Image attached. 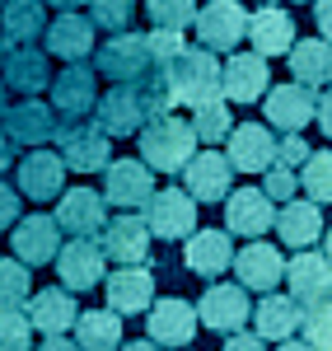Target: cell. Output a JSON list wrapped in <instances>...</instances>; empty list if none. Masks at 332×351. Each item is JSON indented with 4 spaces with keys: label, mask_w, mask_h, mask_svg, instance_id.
Here are the masks:
<instances>
[{
    "label": "cell",
    "mask_w": 332,
    "mask_h": 351,
    "mask_svg": "<svg viewBox=\"0 0 332 351\" xmlns=\"http://www.w3.org/2000/svg\"><path fill=\"white\" fill-rule=\"evenodd\" d=\"M24 314L28 324H33V332H42V337H61V332H71L75 328V319H80V304H75V295L61 286H47V291H33V295L24 300Z\"/></svg>",
    "instance_id": "cell-18"
},
{
    "label": "cell",
    "mask_w": 332,
    "mask_h": 351,
    "mask_svg": "<svg viewBox=\"0 0 332 351\" xmlns=\"http://www.w3.org/2000/svg\"><path fill=\"white\" fill-rule=\"evenodd\" d=\"M277 234H281L285 248H309V243H318V234H323V206L309 202V197H290L277 211Z\"/></svg>",
    "instance_id": "cell-30"
},
{
    "label": "cell",
    "mask_w": 332,
    "mask_h": 351,
    "mask_svg": "<svg viewBox=\"0 0 332 351\" xmlns=\"http://www.w3.org/2000/svg\"><path fill=\"white\" fill-rule=\"evenodd\" d=\"M192 28L206 52H239V43L248 38V10L239 0H206L196 10Z\"/></svg>",
    "instance_id": "cell-4"
},
{
    "label": "cell",
    "mask_w": 332,
    "mask_h": 351,
    "mask_svg": "<svg viewBox=\"0 0 332 351\" xmlns=\"http://www.w3.org/2000/svg\"><path fill=\"white\" fill-rule=\"evenodd\" d=\"M183 192L192 197V202H225L229 192H234V169H229V160H225L220 150H196L192 160H188V169H183Z\"/></svg>",
    "instance_id": "cell-10"
},
{
    "label": "cell",
    "mask_w": 332,
    "mask_h": 351,
    "mask_svg": "<svg viewBox=\"0 0 332 351\" xmlns=\"http://www.w3.org/2000/svg\"><path fill=\"white\" fill-rule=\"evenodd\" d=\"M19 192H24L28 202H52L66 192V164L56 150H28L24 160H19Z\"/></svg>",
    "instance_id": "cell-20"
},
{
    "label": "cell",
    "mask_w": 332,
    "mask_h": 351,
    "mask_svg": "<svg viewBox=\"0 0 332 351\" xmlns=\"http://www.w3.org/2000/svg\"><path fill=\"white\" fill-rule=\"evenodd\" d=\"M262 192H267L272 202H281V206H285V202L300 192V173H295V169H285V164H272V169L262 173Z\"/></svg>",
    "instance_id": "cell-44"
},
{
    "label": "cell",
    "mask_w": 332,
    "mask_h": 351,
    "mask_svg": "<svg viewBox=\"0 0 332 351\" xmlns=\"http://www.w3.org/2000/svg\"><path fill=\"white\" fill-rule=\"evenodd\" d=\"M285 286H290V300H300V304L328 300L332 295V263L323 253H295L285 263Z\"/></svg>",
    "instance_id": "cell-25"
},
{
    "label": "cell",
    "mask_w": 332,
    "mask_h": 351,
    "mask_svg": "<svg viewBox=\"0 0 332 351\" xmlns=\"http://www.w3.org/2000/svg\"><path fill=\"white\" fill-rule=\"evenodd\" d=\"M75 347L80 351H117L122 347V314L112 309H89L75 319Z\"/></svg>",
    "instance_id": "cell-35"
},
{
    "label": "cell",
    "mask_w": 332,
    "mask_h": 351,
    "mask_svg": "<svg viewBox=\"0 0 332 351\" xmlns=\"http://www.w3.org/2000/svg\"><path fill=\"white\" fill-rule=\"evenodd\" d=\"M56 155L66 169H75V173H99V169H108L112 160V136L94 122V117H66L61 127H56Z\"/></svg>",
    "instance_id": "cell-3"
},
{
    "label": "cell",
    "mask_w": 332,
    "mask_h": 351,
    "mask_svg": "<svg viewBox=\"0 0 332 351\" xmlns=\"http://www.w3.org/2000/svg\"><path fill=\"white\" fill-rule=\"evenodd\" d=\"M131 89H136V104H140V112H145V122L168 117V108H173V94H168V80H164V71H159V66H150V71H145V75H140Z\"/></svg>",
    "instance_id": "cell-36"
},
{
    "label": "cell",
    "mask_w": 332,
    "mask_h": 351,
    "mask_svg": "<svg viewBox=\"0 0 332 351\" xmlns=\"http://www.w3.org/2000/svg\"><path fill=\"white\" fill-rule=\"evenodd\" d=\"M295 5H305V0H295Z\"/></svg>",
    "instance_id": "cell-60"
},
{
    "label": "cell",
    "mask_w": 332,
    "mask_h": 351,
    "mask_svg": "<svg viewBox=\"0 0 332 351\" xmlns=\"http://www.w3.org/2000/svg\"><path fill=\"white\" fill-rule=\"evenodd\" d=\"M5 89H14V94H38V89H47L52 84V71H47V52H38V47H14V52L5 56Z\"/></svg>",
    "instance_id": "cell-33"
},
{
    "label": "cell",
    "mask_w": 332,
    "mask_h": 351,
    "mask_svg": "<svg viewBox=\"0 0 332 351\" xmlns=\"http://www.w3.org/2000/svg\"><path fill=\"white\" fill-rule=\"evenodd\" d=\"M117 351H164V347H155V342L145 337V342H127V347H117Z\"/></svg>",
    "instance_id": "cell-55"
},
{
    "label": "cell",
    "mask_w": 332,
    "mask_h": 351,
    "mask_svg": "<svg viewBox=\"0 0 332 351\" xmlns=\"http://www.w3.org/2000/svg\"><path fill=\"white\" fill-rule=\"evenodd\" d=\"M277 351H314L309 342H295V337H285V342H277Z\"/></svg>",
    "instance_id": "cell-54"
},
{
    "label": "cell",
    "mask_w": 332,
    "mask_h": 351,
    "mask_svg": "<svg viewBox=\"0 0 332 351\" xmlns=\"http://www.w3.org/2000/svg\"><path fill=\"white\" fill-rule=\"evenodd\" d=\"M42 5H56V14H75V10L89 5V0H42Z\"/></svg>",
    "instance_id": "cell-53"
},
{
    "label": "cell",
    "mask_w": 332,
    "mask_h": 351,
    "mask_svg": "<svg viewBox=\"0 0 332 351\" xmlns=\"http://www.w3.org/2000/svg\"><path fill=\"white\" fill-rule=\"evenodd\" d=\"M94 122H99L108 136H136L140 127H145V112H140V104H136V89H131V84H112L108 94H99Z\"/></svg>",
    "instance_id": "cell-27"
},
{
    "label": "cell",
    "mask_w": 332,
    "mask_h": 351,
    "mask_svg": "<svg viewBox=\"0 0 332 351\" xmlns=\"http://www.w3.org/2000/svg\"><path fill=\"white\" fill-rule=\"evenodd\" d=\"M314 117H318V132L332 141V89H323V94H318V104H314Z\"/></svg>",
    "instance_id": "cell-48"
},
{
    "label": "cell",
    "mask_w": 332,
    "mask_h": 351,
    "mask_svg": "<svg viewBox=\"0 0 332 351\" xmlns=\"http://www.w3.org/2000/svg\"><path fill=\"white\" fill-rule=\"evenodd\" d=\"M0 351H33V324L24 309H0Z\"/></svg>",
    "instance_id": "cell-43"
},
{
    "label": "cell",
    "mask_w": 332,
    "mask_h": 351,
    "mask_svg": "<svg viewBox=\"0 0 332 351\" xmlns=\"http://www.w3.org/2000/svg\"><path fill=\"white\" fill-rule=\"evenodd\" d=\"M10 248L19 253V263H24V267L56 263V253H61V225H56V216H47V211L24 216L14 230H10Z\"/></svg>",
    "instance_id": "cell-15"
},
{
    "label": "cell",
    "mask_w": 332,
    "mask_h": 351,
    "mask_svg": "<svg viewBox=\"0 0 332 351\" xmlns=\"http://www.w3.org/2000/svg\"><path fill=\"white\" fill-rule=\"evenodd\" d=\"M140 220H145L150 239H188L196 230V202L183 188H155Z\"/></svg>",
    "instance_id": "cell-7"
},
{
    "label": "cell",
    "mask_w": 332,
    "mask_h": 351,
    "mask_svg": "<svg viewBox=\"0 0 332 351\" xmlns=\"http://www.w3.org/2000/svg\"><path fill=\"white\" fill-rule=\"evenodd\" d=\"M290 75L305 89H332V43L328 38H295L290 47Z\"/></svg>",
    "instance_id": "cell-28"
},
{
    "label": "cell",
    "mask_w": 332,
    "mask_h": 351,
    "mask_svg": "<svg viewBox=\"0 0 332 351\" xmlns=\"http://www.w3.org/2000/svg\"><path fill=\"white\" fill-rule=\"evenodd\" d=\"M56 276H61V286H66L71 295L103 286V276H108L103 243H99V239H71V243H61V253H56Z\"/></svg>",
    "instance_id": "cell-8"
},
{
    "label": "cell",
    "mask_w": 332,
    "mask_h": 351,
    "mask_svg": "<svg viewBox=\"0 0 332 351\" xmlns=\"http://www.w3.org/2000/svg\"><path fill=\"white\" fill-rule=\"evenodd\" d=\"M262 5H277V0H262Z\"/></svg>",
    "instance_id": "cell-59"
},
{
    "label": "cell",
    "mask_w": 332,
    "mask_h": 351,
    "mask_svg": "<svg viewBox=\"0 0 332 351\" xmlns=\"http://www.w3.org/2000/svg\"><path fill=\"white\" fill-rule=\"evenodd\" d=\"M300 188H305L309 202H318V206L332 202V150H314V155L300 164Z\"/></svg>",
    "instance_id": "cell-37"
},
{
    "label": "cell",
    "mask_w": 332,
    "mask_h": 351,
    "mask_svg": "<svg viewBox=\"0 0 332 351\" xmlns=\"http://www.w3.org/2000/svg\"><path fill=\"white\" fill-rule=\"evenodd\" d=\"M225 351H267V347H262L257 332H229L225 337Z\"/></svg>",
    "instance_id": "cell-49"
},
{
    "label": "cell",
    "mask_w": 332,
    "mask_h": 351,
    "mask_svg": "<svg viewBox=\"0 0 332 351\" xmlns=\"http://www.w3.org/2000/svg\"><path fill=\"white\" fill-rule=\"evenodd\" d=\"M314 150H309V141L300 132H290L285 141H277V164H285V169H295V164H305Z\"/></svg>",
    "instance_id": "cell-46"
},
{
    "label": "cell",
    "mask_w": 332,
    "mask_h": 351,
    "mask_svg": "<svg viewBox=\"0 0 332 351\" xmlns=\"http://www.w3.org/2000/svg\"><path fill=\"white\" fill-rule=\"evenodd\" d=\"M14 220H19V192L0 178V234H5V230H14Z\"/></svg>",
    "instance_id": "cell-47"
},
{
    "label": "cell",
    "mask_w": 332,
    "mask_h": 351,
    "mask_svg": "<svg viewBox=\"0 0 332 351\" xmlns=\"http://www.w3.org/2000/svg\"><path fill=\"white\" fill-rule=\"evenodd\" d=\"M253 319V300L244 286H229V281H211L201 300H196V324L211 328V332H239Z\"/></svg>",
    "instance_id": "cell-6"
},
{
    "label": "cell",
    "mask_w": 332,
    "mask_h": 351,
    "mask_svg": "<svg viewBox=\"0 0 332 351\" xmlns=\"http://www.w3.org/2000/svg\"><path fill=\"white\" fill-rule=\"evenodd\" d=\"M150 43L145 33H108V43L94 47V71L108 75L117 84H136L145 71H150Z\"/></svg>",
    "instance_id": "cell-5"
},
{
    "label": "cell",
    "mask_w": 332,
    "mask_h": 351,
    "mask_svg": "<svg viewBox=\"0 0 332 351\" xmlns=\"http://www.w3.org/2000/svg\"><path fill=\"white\" fill-rule=\"evenodd\" d=\"M272 225H277V202L262 188H239L225 197V234L262 239Z\"/></svg>",
    "instance_id": "cell-12"
},
{
    "label": "cell",
    "mask_w": 332,
    "mask_h": 351,
    "mask_svg": "<svg viewBox=\"0 0 332 351\" xmlns=\"http://www.w3.org/2000/svg\"><path fill=\"white\" fill-rule=\"evenodd\" d=\"M225 160L234 173H267L277 164V136L262 122H244L225 136Z\"/></svg>",
    "instance_id": "cell-9"
},
{
    "label": "cell",
    "mask_w": 332,
    "mask_h": 351,
    "mask_svg": "<svg viewBox=\"0 0 332 351\" xmlns=\"http://www.w3.org/2000/svg\"><path fill=\"white\" fill-rule=\"evenodd\" d=\"M136 136H140V160L150 164L155 173H183L188 160L196 155L192 122H183V117H155Z\"/></svg>",
    "instance_id": "cell-2"
},
{
    "label": "cell",
    "mask_w": 332,
    "mask_h": 351,
    "mask_svg": "<svg viewBox=\"0 0 332 351\" xmlns=\"http://www.w3.org/2000/svg\"><path fill=\"white\" fill-rule=\"evenodd\" d=\"M5 136L14 145H47L56 136V108L52 104H38V99H24V104H10L5 112Z\"/></svg>",
    "instance_id": "cell-24"
},
{
    "label": "cell",
    "mask_w": 332,
    "mask_h": 351,
    "mask_svg": "<svg viewBox=\"0 0 332 351\" xmlns=\"http://www.w3.org/2000/svg\"><path fill=\"white\" fill-rule=\"evenodd\" d=\"M234 271H239L244 291H267L272 295L281 286V276H285V258H281L277 243L253 239V243H244V253H234Z\"/></svg>",
    "instance_id": "cell-21"
},
{
    "label": "cell",
    "mask_w": 332,
    "mask_h": 351,
    "mask_svg": "<svg viewBox=\"0 0 332 351\" xmlns=\"http://www.w3.org/2000/svg\"><path fill=\"white\" fill-rule=\"evenodd\" d=\"M33 295V276L19 258H0V309H24Z\"/></svg>",
    "instance_id": "cell-38"
},
{
    "label": "cell",
    "mask_w": 332,
    "mask_h": 351,
    "mask_svg": "<svg viewBox=\"0 0 332 351\" xmlns=\"http://www.w3.org/2000/svg\"><path fill=\"white\" fill-rule=\"evenodd\" d=\"M42 43L61 61H89L94 56V24L84 14H56V24L42 28Z\"/></svg>",
    "instance_id": "cell-31"
},
{
    "label": "cell",
    "mask_w": 332,
    "mask_h": 351,
    "mask_svg": "<svg viewBox=\"0 0 332 351\" xmlns=\"http://www.w3.org/2000/svg\"><path fill=\"white\" fill-rule=\"evenodd\" d=\"M300 332L314 351H332V295L305 304V319H300Z\"/></svg>",
    "instance_id": "cell-40"
},
{
    "label": "cell",
    "mask_w": 332,
    "mask_h": 351,
    "mask_svg": "<svg viewBox=\"0 0 332 351\" xmlns=\"http://www.w3.org/2000/svg\"><path fill=\"white\" fill-rule=\"evenodd\" d=\"M183 263H188V271H196V276H220V271L234 267V243H229L225 230H192Z\"/></svg>",
    "instance_id": "cell-32"
},
{
    "label": "cell",
    "mask_w": 332,
    "mask_h": 351,
    "mask_svg": "<svg viewBox=\"0 0 332 351\" xmlns=\"http://www.w3.org/2000/svg\"><path fill=\"white\" fill-rule=\"evenodd\" d=\"M56 225L75 239H99L103 225H108V202L103 192L94 188H66L61 202H56Z\"/></svg>",
    "instance_id": "cell-13"
},
{
    "label": "cell",
    "mask_w": 332,
    "mask_h": 351,
    "mask_svg": "<svg viewBox=\"0 0 332 351\" xmlns=\"http://www.w3.org/2000/svg\"><path fill=\"white\" fill-rule=\"evenodd\" d=\"M272 89V66L257 52H234L220 66V94L225 104H257Z\"/></svg>",
    "instance_id": "cell-11"
},
{
    "label": "cell",
    "mask_w": 332,
    "mask_h": 351,
    "mask_svg": "<svg viewBox=\"0 0 332 351\" xmlns=\"http://www.w3.org/2000/svg\"><path fill=\"white\" fill-rule=\"evenodd\" d=\"M131 14H136L131 0H89V24H94V28L127 33V28H131Z\"/></svg>",
    "instance_id": "cell-42"
},
{
    "label": "cell",
    "mask_w": 332,
    "mask_h": 351,
    "mask_svg": "<svg viewBox=\"0 0 332 351\" xmlns=\"http://www.w3.org/2000/svg\"><path fill=\"white\" fill-rule=\"evenodd\" d=\"M103 295H108L112 314H145L155 304V276L145 267H117L103 276Z\"/></svg>",
    "instance_id": "cell-23"
},
{
    "label": "cell",
    "mask_w": 332,
    "mask_h": 351,
    "mask_svg": "<svg viewBox=\"0 0 332 351\" xmlns=\"http://www.w3.org/2000/svg\"><path fill=\"white\" fill-rule=\"evenodd\" d=\"M10 164H14V141L5 136V127H0V173H5Z\"/></svg>",
    "instance_id": "cell-51"
},
{
    "label": "cell",
    "mask_w": 332,
    "mask_h": 351,
    "mask_svg": "<svg viewBox=\"0 0 332 351\" xmlns=\"http://www.w3.org/2000/svg\"><path fill=\"white\" fill-rule=\"evenodd\" d=\"M323 258L332 263V225H328V234H323Z\"/></svg>",
    "instance_id": "cell-57"
},
{
    "label": "cell",
    "mask_w": 332,
    "mask_h": 351,
    "mask_svg": "<svg viewBox=\"0 0 332 351\" xmlns=\"http://www.w3.org/2000/svg\"><path fill=\"white\" fill-rule=\"evenodd\" d=\"M38 351H80V347H75V342H71V337L61 332V337H47V342H42Z\"/></svg>",
    "instance_id": "cell-52"
},
{
    "label": "cell",
    "mask_w": 332,
    "mask_h": 351,
    "mask_svg": "<svg viewBox=\"0 0 332 351\" xmlns=\"http://www.w3.org/2000/svg\"><path fill=\"white\" fill-rule=\"evenodd\" d=\"M99 71L94 66H84V61H71L66 71H56V84H52V104L61 117H84V112H94L99 104V80H94Z\"/></svg>",
    "instance_id": "cell-22"
},
{
    "label": "cell",
    "mask_w": 332,
    "mask_h": 351,
    "mask_svg": "<svg viewBox=\"0 0 332 351\" xmlns=\"http://www.w3.org/2000/svg\"><path fill=\"white\" fill-rule=\"evenodd\" d=\"M183 351H188V347H183Z\"/></svg>",
    "instance_id": "cell-61"
},
{
    "label": "cell",
    "mask_w": 332,
    "mask_h": 351,
    "mask_svg": "<svg viewBox=\"0 0 332 351\" xmlns=\"http://www.w3.org/2000/svg\"><path fill=\"white\" fill-rule=\"evenodd\" d=\"M145 43H150V61H155V66H168L173 56L183 52V33H173V28H155V33H145Z\"/></svg>",
    "instance_id": "cell-45"
},
{
    "label": "cell",
    "mask_w": 332,
    "mask_h": 351,
    "mask_svg": "<svg viewBox=\"0 0 332 351\" xmlns=\"http://www.w3.org/2000/svg\"><path fill=\"white\" fill-rule=\"evenodd\" d=\"M155 192V169L145 160H108L103 169V202L122 206V211H136L150 202Z\"/></svg>",
    "instance_id": "cell-14"
},
{
    "label": "cell",
    "mask_w": 332,
    "mask_h": 351,
    "mask_svg": "<svg viewBox=\"0 0 332 351\" xmlns=\"http://www.w3.org/2000/svg\"><path fill=\"white\" fill-rule=\"evenodd\" d=\"M5 112H10V89H5V80H0V122H5Z\"/></svg>",
    "instance_id": "cell-56"
},
{
    "label": "cell",
    "mask_w": 332,
    "mask_h": 351,
    "mask_svg": "<svg viewBox=\"0 0 332 351\" xmlns=\"http://www.w3.org/2000/svg\"><path fill=\"white\" fill-rule=\"evenodd\" d=\"M145 328H150V342L155 347H188L196 337V304H188V300H155L150 309H145Z\"/></svg>",
    "instance_id": "cell-17"
},
{
    "label": "cell",
    "mask_w": 332,
    "mask_h": 351,
    "mask_svg": "<svg viewBox=\"0 0 332 351\" xmlns=\"http://www.w3.org/2000/svg\"><path fill=\"white\" fill-rule=\"evenodd\" d=\"M314 24H318V38L332 43V0H314Z\"/></svg>",
    "instance_id": "cell-50"
},
{
    "label": "cell",
    "mask_w": 332,
    "mask_h": 351,
    "mask_svg": "<svg viewBox=\"0 0 332 351\" xmlns=\"http://www.w3.org/2000/svg\"><path fill=\"white\" fill-rule=\"evenodd\" d=\"M103 258L112 263H122V267H145V258H150V230H145V220L140 216H108L103 225Z\"/></svg>",
    "instance_id": "cell-19"
},
{
    "label": "cell",
    "mask_w": 332,
    "mask_h": 351,
    "mask_svg": "<svg viewBox=\"0 0 332 351\" xmlns=\"http://www.w3.org/2000/svg\"><path fill=\"white\" fill-rule=\"evenodd\" d=\"M229 132H234V117H229V104H225V99L192 108V136H196V141L211 145V141H225Z\"/></svg>",
    "instance_id": "cell-39"
},
{
    "label": "cell",
    "mask_w": 332,
    "mask_h": 351,
    "mask_svg": "<svg viewBox=\"0 0 332 351\" xmlns=\"http://www.w3.org/2000/svg\"><path fill=\"white\" fill-rule=\"evenodd\" d=\"M314 104H318V94L305 89V84H272L267 94H262V112H267V127H277V132H305L309 122H314Z\"/></svg>",
    "instance_id": "cell-16"
},
{
    "label": "cell",
    "mask_w": 332,
    "mask_h": 351,
    "mask_svg": "<svg viewBox=\"0 0 332 351\" xmlns=\"http://www.w3.org/2000/svg\"><path fill=\"white\" fill-rule=\"evenodd\" d=\"M5 56H10V38L0 33V66H5Z\"/></svg>",
    "instance_id": "cell-58"
},
{
    "label": "cell",
    "mask_w": 332,
    "mask_h": 351,
    "mask_svg": "<svg viewBox=\"0 0 332 351\" xmlns=\"http://www.w3.org/2000/svg\"><path fill=\"white\" fill-rule=\"evenodd\" d=\"M47 28V5L42 0H0V33L10 43L28 47L33 38H42Z\"/></svg>",
    "instance_id": "cell-34"
},
{
    "label": "cell",
    "mask_w": 332,
    "mask_h": 351,
    "mask_svg": "<svg viewBox=\"0 0 332 351\" xmlns=\"http://www.w3.org/2000/svg\"><path fill=\"white\" fill-rule=\"evenodd\" d=\"M300 319H305V304L290 295H262L253 304V324H257V337L262 342H285V337H295L300 332Z\"/></svg>",
    "instance_id": "cell-29"
},
{
    "label": "cell",
    "mask_w": 332,
    "mask_h": 351,
    "mask_svg": "<svg viewBox=\"0 0 332 351\" xmlns=\"http://www.w3.org/2000/svg\"><path fill=\"white\" fill-rule=\"evenodd\" d=\"M248 43L257 56H281L295 47V19L281 5H262L248 14Z\"/></svg>",
    "instance_id": "cell-26"
},
{
    "label": "cell",
    "mask_w": 332,
    "mask_h": 351,
    "mask_svg": "<svg viewBox=\"0 0 332 351\" xmlns=\"http://www.w3.org/2000/svg\"><path fill=\"white\" fill-rule=\"evenodd\" d=\"M145 14H150L155 28L183 33V28H192V19H196V0H145Z\"/></svg>",
    "instance_id": "cell-41"
},
{
    "label": "cell",
    "mask_w": 332,
    "mask_h": 351,
    "mask_svg": "<svg viewBox=\"0 0 332 351\" xmlns=\"http://www.w3.org/2000/svg\"><path fill=\"white\" fill-rule=\"evenodd\" d=\"M159 71H164V80H168L173 104L201 108V104L225 99L220 94V61H216V52H206V47H183V52L173 56L168 66H159Z\"/></svg>",
    "instance_id": "cell-1"
}]
</instances>
